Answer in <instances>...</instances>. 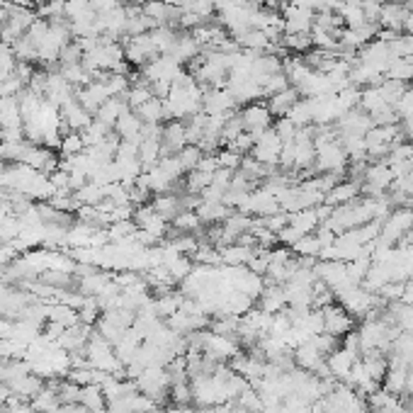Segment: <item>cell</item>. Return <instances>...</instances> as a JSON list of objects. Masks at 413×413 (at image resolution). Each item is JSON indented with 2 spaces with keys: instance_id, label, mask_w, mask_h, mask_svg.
I'll return each instance as SVG.
<instances>
[{
  "instance_id": "1",
  "label": "cell",
  "mask_w": 413,
  "mask_h": 413,
  "mask_svg": "<svg viewBox=\"0 0 413 413\" xmlns=\"http://www.w3.org/2000/svg\"><path fill=\"white\" fill-rule=\"evenodd\" d=\"M238 114H241L246 131H251L256 139L263 134V131L270 129V126L275 124L273 112H270L268 103H263V100H258V103H251V105H243V107L238 110Z\"/></svg>"
},
{
  "instance_id": "2",
  "label": "cell",
  "mask_w": 413,
  "mask_h": 413,
  "mask_svg": "<svg viewBox=\"0 0 413 413\" xmlns=\"http://www.w3.org/2000/svg\"><path fill=\"white\" fill-rule=\"evenodd\" d=\"M321 314H324V333H328V336L333 338H346L348 333L355 331V316L348 314L346 309H343L341 304H328L321 309Z\"/></svg>"
},
{
  "instance_id": "3",
  "label": "cell",
  "mask_w": 413,
  "mask_h": 413,
  "mask_svg": "<svg viewBox=\"0 0 413 413\" xmlns=\"http://www.w3.org/2000/svg\"><path fill=\"white\" fill-rule=\"evenodd\" d=\"M32 406H34L37 413H56L61 409V396H59V382L56 379H49L44 386L39 389V394L32 399Z\"/></svg>"
},
{
  "instance_id": "4",
  "label": "cell",
  "mask_w": 413,
  "mask_h": 413,
  "mask_svg": "<svg viewBox=\"0 0 413 413\" xmlns=\"http://www.w3.org/2000/svg\"><path fill=\"white\" fill-rule=\"evenodd\" d=\"M44 384H46V379H41L39 374L29 372V374H25V377L15 379V382H10V384H5V386L10 389V394L20 396V399H25V401H32L37 394H39V389Z\"/></svg>"
},
{
  "instance_id": "5",
  "label": "cell",
  "mask_w": 413,
  "mask_h": 413,
  "mask_svg": "<svg viewBox=\"0 0 413 413\" xmlns=\"http://www.w3.org/2000/svg\"><path fill=\"white\" fill-rule=\"evenodd\" d=\"M296 100H299V93H296V88L289 86L287 90H282V93L270 95V98H268V110L273 112L275 119L287 117V112L296 105Z\"/></svg>"
},
{
  "instance_id": "6",
  "label": "cell",
  "mask_w": 413,
  "mask_h": 413,
  "mask_svg": "<svg viewBox=\"0 0 413 413\" xmlns=\"http://www.w3.org/2000/svg\"><path fill=\"white\" fill-rule=\"evenodd\" d=\"M78 404L86 406L88 411L107 409V399H105V394H103V386H100V384H86V386H81V396H78Z\"/></svg>"
},
{
  "instance_id": "7",
  "label": "cell",
  "mask_w": 413,
  "mask_h": 413,
  "mask_svg": "<svg viewBox=\"0 0 413 413\" xmlns=\"http://www.w3.org/2000/svg\"><path fill=\"white\" fill-rule=\"evenodd\" d=\"M404 32L413 37V13H409V18L404 20Z\"/></svg>"
}]
</instances>
